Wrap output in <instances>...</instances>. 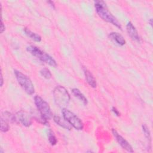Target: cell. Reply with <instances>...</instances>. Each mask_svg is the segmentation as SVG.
<instances>
[{"label": "cell", "instance_id": "cell-6", "mask_svg": "<svg viewBox=\"0 0 153 153\" xmlns=\"http://www.w3.org/2000/svg\"><path fill=\"white\" fill-rule=\"evenodd\" d=\"M63 118L75 129L80 130L84 127V125L81 120L72 112L66 108H62V111Z\"/></svg>", "mask_w": 153, "mask_h": 153}, {"label": "cell", "instance_id": "cell-9", "mask_svg": "<svg viewBox=\"0 0 153 153\" xmlns=\"http://www.w3.org/2000/svg\"><path fill=\"white\" fill-rule=\"evenodd\" d=\"M112 131V134H113L114 137L115 138V139L117 140L118 143L120 145V146L123 149H124L125 150H126L128 152H133V148H132L131 146L130 145V144L123 137H122L115 129H113Z\"/></svg>", "mask_w": 153, "mask_h": 153}, {"label": "cell", "instance_id": "cell-1", "mask_svg": "<svg viewBox=\"0 0 153 153\" xmlns=\"http://www.w3.org/2000/svg\"><path fill=\"white\" fill-rule=\"evenodd\" d=\"M94 7L96 13L103 20L115 25L117 27L121 29V26L116 18L108 10L106 4L102 1H94Z\"/></svg>", "mask_w": 153, "mask_h": 153}, {"label": "cell", "instance_id": "cell-21", "mask_svg": "<svg viewBox=\"0 0 153 153\" xmlns=\"http://www.w3.org/2000/svg\"><path fill=\"white\" fill-rule=\"evenodd\" d=\"M3 82H4V81H3V76H2V72H1V87H2V85H3Z\"/></svg>", "mask_w": 153, "mask_h": 153}, {"label": "cell", "instance_id": "cell-17", "mask_svg": "<svg viewBox=\"0 0 153 153\" xmlns=\"http://www.w3.org/2000/svg\"><path fill=\"white\" fill-rule=\"evenodd\" d=\"M41 75L46 79H50L51 77V73L47 68H43L40 71Z\"/></svg>", "mask_w": 153, "mask_h": 153}, {"label": "cell", "instance_id": "cell-19", "mask_svg": "<svg viewBox=\"0 0 153 153\" xmlns=\"http://www.w3.org/2000/svg\"><path fill=\"white\" fill-rule=\"evenodd\" d=\"M112 111L114 112V113L115 114V115H117V116H119L120 115V112H119V111L115 108V107H113L112 108Z\"/></svg>", "mask_w": 153, "mask_h": 153}, {"label": "cell", "instance_id": "cell-11", "mask_svg": "<svg viewBox=\"0 0 153 153\" xmlns=\"http://www.w3.org/2000/svg\"><path fill=\"white\" fill-rule=\"evenodd\" d=\"M109 37L120 45H123L126 44V40L123 36L117 32H111L109 35Z\"/></svg>", "mask_w": 153, "mask_h": 153}, {"label": "cell", "instance_id": "cell-13", "mask_svg": "<svg viewBox=\"0 0 153 153\" xmlns=\"http://www.w3.org/2000/svg\"><path fill=\"white\" fill-rule=\"evenodd\" d=\"M53 119L54 122L59 125L60 126L67 129V130H71V126H70L71 124L63 118H62L60 117L57 116V115H54L53 117Z\"/></svg>", "mask_w": 153, "mask_h": 153}, {"label": "cell", "instance_id": "cell-22", "mask_svg": "<svg viewBox=\"0 0 153 153\" xmlns=\"http://www.w3.org/2000/svg\"><path fill=\"white\" fill-rule=\"evenodd\" d=\"M47 2H48V3H49V4H50V5H51L53 8H54V3H53V2H52V1H48Z\"/></svg>", "mask_w": 153, "mask_h": 153}, {"label": "cell", "instance_id": "cell-15", "mask_svg": "<svg viewBox=\"0 0 153 153\" xmlns=\"http://www.w3.org/2000/svg\"><path fill=\"white\" fill-rule=\"evenodd\" d=\"M24 32L26 35H27L29 38H30L33 41H35L36 42H40L41 41V37L40 35H39L38 34H37L36 33L32 32L29 29L25 27L24 29Z\"/></svg>", "mask_w": 153, "mask_h": 153}, {"label": "cell", "instance_id": "cell-8", "mask_svg": "<svg viewBox=\"0 0 153 153\" xmlns=\"http://www.w3.org/2000/svg\"><path fill=\"white\" fill-rule=\"evenodd\" d=\"M14 116L16 122L20 123L25 127H29L32 124V119L30 115L24 111L17 112Z\"/></svg>", "mask_w": 153, "mask_h": 153}, {"label": "cell", "instance_id": "cell-4", "mask_svg": "<svg viewBox=\"0 0 153 153\" xmlns=\"http://www.w3.org/2000/svg\"><path fill=\"white\" fill-rule=\"evenodd\" d=\"M14 72L19 84L26 93L30 95L33 94L35 92V88L30 78L17 70H14Z\"/></svg>", "mask_w": 153, "mask_h": 153}, {"label": "cell", "instance_id": "cell-18", "mask_svg": "<svg viewBox=\"0 0 153 153\" xmlns=\"http://www.w3.org/2000/svg\"><path fill=\"white\" fill-rule=\"evenodd\" d=\"M142 129H143V131L145 137L148 140L149 143H151V134H150V132H149V130L148 127L145 124H144L142 126Z\"/></svg>", "mask_w": 153, "mask_h": 153}, {"label": "cell", "instance_id": "cell-5", "mask_svg": "<svg viewBox=\"0 0 153 153\" xmlns=\"http://www.w3.org/2000/svg\"><path fill=\"white\" fill-rule=\"evenodd\" d=\"M35 104L39 112V114L47 120L53 117V113L48 103L43 100L40 96H35L34 97Z\"/></svg>", "mask_w": 153, "mask_h": 153}, {"label": "cell", "instance_id": "cell-20", "mask_svg": "<svg viewBox=\"0 0 153 153\" xmlns=\"http://www.w3.org/2000/svg\"><path fill=\"white\" fill-rule=\"evenodd\" d=\"M5 30V26L4 24L2 22V20H1V32L2 33Z\"/></svg>", "mask_w": 153, "mask_h": 153}, {"label": "cell", "instance_id": "cell-2", "mask_svg": "<svg viewBox=\"0 0 153 153\" xmlns=\"http://www.w3.org/2000/svg\"><path fill=\"white\" fill-rule=\"evenodd\" d=\"M53 96L56 103L60 108H65L70 101V95L66 89L61 86H57L53 91Z\"/></svg>", "mask_w": 153, "mask_h": 153}, {"label": "cell", "instance_id": "cell-10", "mask_svg": "<svg viewBox=\"0 0 153 153\" xmlns=\"http://www.w3.org/2000/svg\"><path fill=\"white\" fill-rule=\"evenodd\" d=\"M126 29H127V31L128 35L132 39H133L136 41H137V42H140V38L139 36L138 32H137L136 27L133 26V25L132 24L131 22H128V23L127 24V26H126Z\"/></svg>", "mask_w": 153, "mask_h": 153}, {"label": "cell", "instance_id": "cell-12", "mask_svg": "<svg viewBox=\"0 0 153 153\" xmlns=\"http://www.w3.org/2000/svg\"><path fill=\"white\" fill-rule=\"evenodd\" d=\"M84 72L87 83L93 88L96 87V81L92 74L86 68H84Z\"/></svg>", "mask_w": 153, "mask_h": 153}, {"label": "cell", "instance_id": "cell-14", "mask_svg": "<svg viewBox=\"0 0 153 153\" xmlns=\"http://www.w3.org/2000/svg\"><path fill=\"white\" fill-rule=\"evenodd\" d=\"M72 92L73 94L76 97H77L79 100H81L84 105H87V104L88 101H87V98L79 90H78V88H73V89H72Z\"/></svg>", "mask_w": 153, "mask_h": 153}, {"label": "cell", "instance_id": "cell-7", "mask_svg": "<svg viewBox=\"0 0 153 153\" xmlns=\"http://www.w3.org/2000/svg\"><path fill=\"white\" fill-rule=\"evenodd\" d=\"M9 122H15L14 115L8 111L2 113L1 117V130L3 132H6L9 130Z\"/></svg>", "mask_w": 153, "mask_h": 153}, {"label": "cell", "instance_id": "cell-16", "mask_svg": "<svg viewBox=\"0 0 153 153\" xmlns=\"http://www.w3.org/2000/svg\"><path fill=\"white\" fill-rule=\"evenodd\" d=\"M47 136H48V141L50 143V144L51 145H55L57 143V139L56 137L55 136V135L54 134L53 132L50 129L48 131L47 133Z\"/></svg>", "mask_w": 153, "mask_h": 153}, {"label": "cell", "instance_id": "cell-23", "mask_svg": "<svg viewBox=\"0 0 153 153\" xmlns=\"http://www.w3.org/2000/svg\"><path fill=\"white\" fill-rule=\"evenodd\" d=\"M149 22L150 25L152 26V19H149Z\"/></svg>", "mask_w": 153, "mask_h": 153}, {"label": "cell", "instance_id": "cell-3", "mask_svg": "<svg viewBox=\"0 0 153 153\" xmlns=\"http://www.w3.org/2000/svg\"><path fill=\"white\" fill-rule=\"evenodd\" d=\"M27 51L42 62H44L53 67L57 66V63L54 59L48 54L41 50L37 47L34 45H29L27 47Z\"/></svg>", "mask_w": 153, "mask_h": 153}]
</instances>
